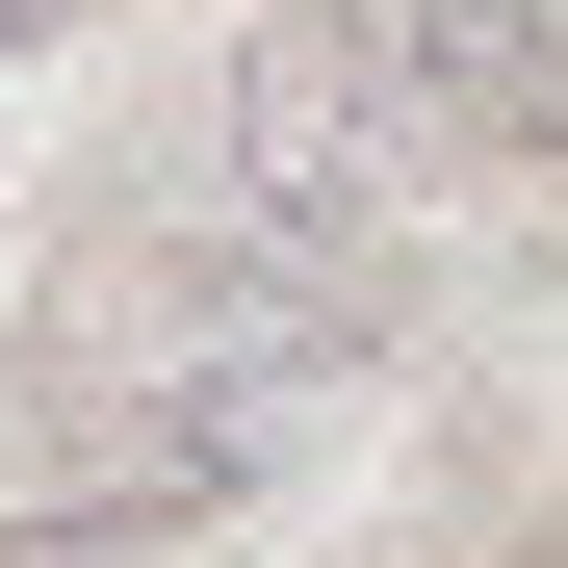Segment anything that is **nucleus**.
Segmentation results:
<instances>
[{
  "label": "nucleus",
  "instance_id": "3",
  "mask_svg": "<svg viewBox=\"0 0 568 568\" xmlns=\"http://www.w3.org/2000/svg\"><path fill=\"white\" fill-rule=\"evenodd\" d=\"M27 27H78V0H0V52H27Z\"/></svg>",
  "mask_w": 568,
  "mask_h": 568
},
{
  "label": "nucleus",
  "instance_id": "2",
  "mask_svg": "<svg viewBox=\"0 0 568 568\" xmlns=\"http://www.w3.org/2000/svg\"><path fill=\"white\" fill-rule=\"evenodd\" d=\"M0 568H155V517H27Z\"/></svg>",
  "mask_w": 568,
  "mask_h": 568
},
{
  "label": "nucleus",
  "instance_id": "1",
  "mask_svg": "<svg viewBox=\"0 0 568 568\" xmlns=\"http://www.w3.org/2000/svg\"><path fill=\"white\" fill-rule=\"evenodd\" d=\"M362 52V104L439 155H568V0H311Z\"/></svg>",
  "mask_w": 568,
  "mask_h": 568
}]
</instances>
